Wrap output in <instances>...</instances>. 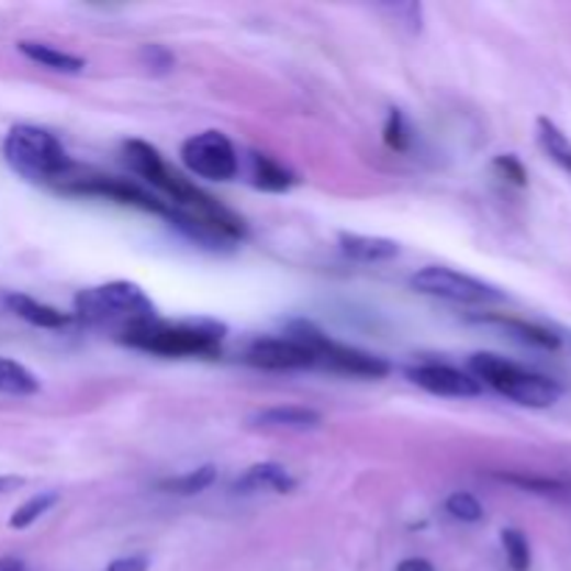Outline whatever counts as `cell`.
<instances>
[{
  "mask_svg": "<svg viewBox=\"0 0 571 571\" xmlns=\"http://www.w3.org/2000/svg\"><path fill=\"white\" fill-rule=\"evenodd\" d=\"M251 184L265 193H284L295 184V176L288 168L277 163V159L265 157V154H251Z\"/></svg>",
  "mask_w": 571,
  "mask_h": 571,
  "instance_id": "e0dca14e",
  "label": "cell"
},
{
  "mask_svg": "<svg viewBox=\"0 0 571 571\" xmlns=\"http://www.w3.org/2000/svg\"><path fill=\"white\" fill-rule=\"evenodd\" d=\"M391 12L396 18L404 20V25H410L413 31L422 29V7L418 3H404V7H391Z\"/></svg>",
  "mask_w": 571,
  "mask_h": 571,
  "instance_id": "83f0119b",
  "label": "cell"
},
{
  "mask_svg": "<svg viewBox=\"0 0 571 571\" xmlns=\"http://www.w3.org/2000/svg\"><path fill=\"white\" fill-rule=\"evenodd\" d=\"M179 157L190 173L210 181H232L240 170L237 148L223 132H201L187 137Z\"/></svg>",
  "mask_w": 571,
  "mask_h": 571,
  "instance_id": "52a82bcc",
  "label": "cell"
},
{
  "mask_svg": "<svg viewBox=\"0 0 571 571\" xmlns=\"http://www.w3.org/2000/svg\"><path fill=\"white\" fill-rule=\"evenodd\" d=\"M248 422L257 429H293V433H304V429H318L324 418H321L318 410L288 404V407L259 410Z\"/></svg>",
  "mask_w": 571,
  "mask_h": 571,
  "instance_id": "7c38bea8",
  "label": "cell"
},
{
  "mask_svg": "<svg viewBox=\"0 0 571 571\" xmlns=\"http://www.w3.org/2000/svg\"><path fill=\"white\" fill-rule=\"evenodd\" d=\"M143 59L145 65L150 67V70H170L173 67V54H170L168 48H163V45H145L143 48Z\"/></svg>",
  "mask_w": 571,
  "mask_h": 571,
  "instance_id": "484cf974",
  "label": "cell"
},
{
  "mask_svg": "<svg viewBox=\"0 0 571 571\" xmlns=\"http://www.w3.org/2000/svg\"><path fill=\"white\" fill-rule=\"evenodd\" d=\"M295 488V477L282 463H254L235 480V493H290Z\"/></svg>",
  "mask_w": 571,
  "mask_h": 571,
  "instance_id": "8fae6325",
  "label": "cell"
},
{
  "mask_svg": "<svg viewBox=\"0 0 571 571\" xmlns=\"http://www.w3.org/2000/svg\"><path fill=\"white\" fill-rule=\"evenodd\" d=\"M72 310H76V318L85 324L121 326L123 332L157 318V307L148 293L137 282H126V279L79 290L72 299Z\"/></svg>",
  "mask_w": 571,
  "mask_h": 571,
  "instance_id": "7a4b0ae2",
  "label": "cell"
},
{
  "mask_svg": "<svg viewBox=\"0 0 571 571\" xmlns=\"http://www.w3.org/2000/svg\"><path fill=\"white\" fill-rule=\"evenodd\" d=\"M502 549H505V558L513 571H529L533 552H529V541L522 529H513V527L502 529Z\"/></svg>",
  "mask_w": 571,
  "mask_h": 571,
  "instance_id": "7402d4cb",
  "label": "cell"
},
{
  "mask_svg": "<svg viewBox=\"0 0 571 571\" xmlns=\"http://www.w3.org/2000/svg\"><path fill=\"white\" fill-rule=\"evenodd\" d=\"M0 571H25V563L20 558H0Z\"/></svg>",
  "mask_w": 571,
  "mask_h": 571,
  "instance_id": "f546056e",
  "label": "cell"
},
{
  "mask_svg": "<svg viewBox=\"0 0 571 571\" xmlns=\"http://www.w3.org/2000/svg\"><path fill=\"white\" fill-rule=\"evenodd\" d=\"M288 337H293L304 349L313 351L315 366L368 379H382L391 373V362L388 360H382V357L377 355H368V351L362 349H355V346H346V343L332 340L329 335H324V332H321L318 326L310 324V321H295V324H290Z\"/></svg>",
  "mask_w": 571,
  "mask_h": 571,
  "instance_id": "5b68a950",
  "label": "cell"
},
{
  "mask_svg": "<svg viewBox=\"0 0 571 571\" xmlns=\"http://www.w3.org/2000/svg\"><path fill=\"white\" fill-rule=\"evenodd\" d=\"M217 480V469L212 463L199 466V469H190L179 477H170V480L159 482L165 493H176V496H195V493L206 491L212 482Z\"/></svg>",
  "mask_w": 571,
  "mask_h": 571,
  "instance_id": "ffe728a7",
  "label": "cell"
},
{
  "mask_svg": "<svg viewBox=\"0 0 571 571\" xmlns=\"http://www.w3.org/2000/svg\"><path fill=\"white\" fill-rule=\"evenodd\" d=\"M3 157H7L9 168L23 176L25 181L51 187L56 193L76 173V163L70 159L61 139L56 134L45 132V128L29 126V123H20L7 134Z\"/></svg>",
  "mask_w": 571,
  "mask_h": 571,
  "instance_id": "6da1fadb",
  "label": "cell"
},
{
  "mask_svg": "<svg viewBox=\"0 0 571 571\" xmlns=\"http://www.w3.org/2000/svg\"><path fill=\"white\" fill-rule=\"evenodd\" d=\"M54 505H59V493H56V491L34 493L29 502H23V505H20L18 511L12 513V518H9V527H12V529H29L31 524L40 522V518H43L45 513H48Z\"/></svg>",
  "mask_w": 571,
  "mask_h": 571,
  "instance_id": "44dd1931",
  "label": "cell"
},
{
  "mask_svg": "<svg viewBox=\"0 0 571 571\" xmlns=\"http://www.w3.org/2000/svg\"><path fill=\"white\" fill-rule=\"evenodd\" d=\"M9 485H14V480H3V477H0V491H7Z\"/></svg>",
  "mask_w": 571,
  "mask_h": 571,
  "instance_id": "4dcf8cb0",
  "label": "cell"
},
{
  "mask_svg": "<svg viewBox=\"0 0 571 571\" xmlns=\"http://www.w3.org/2000/svg\"><path fill=\"white\" fill-rule=\"evenodd\" d=\"M482 324H491V326H500L502 332H507L511 337L516 340L527 343V346H536V349L544 351H555L560 346V337L555 332L544 329L538 324H529V321L522 318H511V315H482Z\"/></svg>",
  "mask_w": 571,
  "mask_h": 571,
  "instance_id": "5bb4252c",
  "label": "cell"
},
{
  "mask_svg": "<svg viewBox=\"0 0 571 571\" xmlns=\"http://www.w3.org/2000/svg\"><path fill=\"white\" fill-rule=\"evenodd\" d=\"M407 377L413 379V385L433 393V396L474 399L482 393V385L469 371H460V368L455 366H444V362H422V366L410 368Z\"/></svg>",
  "mask_w": 571,
  "mask_h": 571,
  "instance_id": "9c48e42d",
  "label": "cell"
},
{
  "mask_svg": "<svg viewBox=\"0 0 571 571\" xmlns=\"http://www.w3.org/2000/svg\"><path fill=\"white\" fill-rule=\"evenodd\" d=\"M493 170H496L502 179L511 181V184H527V170H524V165L518 163L516 157H511V154H502V157L493 159Z\"/></svg>",
  "mask_w": 571,
  "mask_h": 571,
  "instance_id": "d4e9b609",
  "label": "cell"
},
{
  "mask_svg": "<svg viewBox=\"0 0 571 571\" xmlns=\"http://www.w3.org/2000/svg\"><path fill=\"white\" fill-rule=\"evenodd\" d=\"M246 362L268 371H301V368H313V351L304 349L293 337H259L246 349Z\"/></svg>",
  "mask_w": 571,
  "mask_h": 571,
  "instance_id": "30bf717a",
  "label": "cell"
},
{
  "mask_svg": "<svg viewBox=\"0 0 571 571\" xmlns=\"http://www.w3.org/2000/svg\"><path fill=\"white\" fill-rule=\"evenodd\" d=\"M223 326L212 321H148V324L132 326L121 332V340L132 349L148 351L159 357H206L221 351Z\"/></svg>",
  "mask_w": 571,
  "mask_h": 571,
  "instance_id": "277c9868",
  "label": "cell"
},
{
  "mask_svg": "<svg viewBox=\"0 0 571 571\" xmlns=\"http://www.w3.org/2000/svg\"><path fill=\"white\" fill-rule=\"evenodd\" d=\"M3 304H7L18 318L36 326V329H61V326H67L72 321L70 313H61V310L43 304V301L31 299V295L25 293H7L3 295Z\"/></svg>",
  "mask_w": 571,
  "mask_h": 571,
  "instance_id": "4fadbf2b",
  "label": "cell"
},
{
  "mask_svg": "<svg viewBox=\"0 0 571 571\" xmlns=\"http://www.w3.org/2000/svg\"><path fill=\"white\" fill-rule=\"evenodd\" d=\"M446 513H449L455 522L477 524V522H482V516H485V507H482V502L477 500L474 493L455 491L449 500H446Z\"/></svg>",
  "mask_w": 571,
  "mask_h": 571,
  "instance_id": "603a6c76",
  "label": "cell"
},
{
  "mask_svg": "<svg viewBox=\"0 0 571 571\" xmlns=\"http://www.w3.org/2000/svg\"><path fill=\"white\" fill-rule=\"evenodd\" d=\"M396 571H435V566L424 558H404L396 566Z\"/></svg>",
  "mask_w": 571,
  "mask_h": 571,
  "instance_id": "f1b7e54d",
  "label": "cell"
},
{
  "mask_svg": "<svg viewBox=\"0 0 571 571\" xmlns=\"http://www.w3.org/2000/svg\"><path fill=\"white\" fill-rule=\"evenodd\" d=\"M469 373L480 385H488L491 391L522 404V407L547 410L552 404H558V399L563 396V388L555 379L544 377L538 371H529V368L505 360L500 355H491V351L471 355Z\"/></svg>",
  "mask_w": 571,
  "mask_h": 571,
  "instance_id": "3957f363",
  "label": "cell"
},
{
  "mask_svg": "<svg viewBox=\"0 0 571 571\" xmlns=\"http://www.w3.org/2000/svg\"><path fill=\"white\" fill-rule=\"evenodd\" d=\"M40 391V379L34 371L18 360L0 357V393L7 396H34Z\"/></svg>",
  "mask_w": 571,
  "mask_h": 571,
  "instance_id": "d6986e66",
  "label": "cell"
},
{
  "mask_svg": "<svg viewBox=\"0 0 571 571\" xmlns=\"http://www.w3.org/2000/svg\"><path fill=\"white\" fill-rule=\"evenodd\" d=\"M148 558L145 555H128V558H117L103 571H148Z\"/></svg>",
  "mask_w": 571,
  "mask_h": 571,
  "instance_id": "4316f807",
  "label": "cell"
},
{
  "mask_svg": "<svg viewBox=\"0 0 571 571\" xmlns=\"http://www.w3.org/2000/svg\"><path fill=\"white\" fill-rule=\"evenodd\" d=\"M340 248L346 257L357 259V262H388V259L399 257V243L388 240V237H371V235H340Z\"/></svg>",
  "mask_w": 571,
  "mask_h": 571,
  "instance_id": "9a60e30c",
  "label": "cell"
},
{
  "mask_svg": "<svg viewBox=\"0 0 571 571\" xmlns=\"http://www.w3.org/2000/svg\"><path fill=\"white\" fill-rule=\"evenodd\" d=\"M59 193L65 195H92V199H107L114 204L123 206H137L143 212H154V215L170 217V206L165 204L159 195L148 193L145 187L134 184L128 179H117V176H90V173H76L67 179V184L61 187Z\"/></svg>",
  "mask_w": 571,
  "mask_h": 571,
  "instance_id": "ba28073f",
  "label": "cell"
},
{
  "mask_svg": "<svg viewBox=\"0 0 571 571\" xmlns=\"http://www.w3.org/2000/svg\"><path fill=\"white\" fill-rule=\"evenodd\" d=\"M18 48L25 59L34 61V65H40V67H45V70L76 76V72H81L87 67V61L81 59V56H72V54H67V51L54 48V45H48V43H20Z\"/></svg>",
  "mask_w": 571,
  "mask_h": 571,
  "instance_id": "2e32d148",
  "label": "cell"
},
{
  "mask_svg": "<svg viewBox=\"0 0 571 571\" xmlns=\"http://www.w3.org/2000/svg\"><path fill=\"white\" fill-rule=\"evenodd\" d=\"M410 288L415 293L451 301V304H496V301L505 299L493 284L469 277V273L451 271V268H444V265L418 268L410 277Z\"/></svg>",
  "mask_w": 571,
  "mask_h": 571,
  "instance_id": "8992f818",
  "label": "cell"
},
{
  "mask_svg": "<svg viewBox=\"0 0 571 571\" xmlns=\"http://www.w3.org/2000/svg\"><path fill=\"white\" fill-rule=\"evenodd\" d=\"M385 145L391 150H407L410 148V128L404 123V114L399 109H391L385 123Z\"/></svg>",
  "mask_w": 571,
  "mask_h": 571,
  "instance_id": "cb8c5ba5",
  "label": "cell"
},
{
  "mask_svg": "<svg viewBox=\"0 0 571 571\" xmlns=\"http://www.w3.org/2000/svg\"><path fill=\"white\" fill-rule=\"evenodd\" d=\"M536 137H538V145L544 148V154H547L560 170H566V173L571 176V139L566 137L563 128L555 126L549 117H538Z\"/></svg>",
  "mask_w": 571,
  "mask_h": 571,
  "instance_id": "ac0fdd59",
  "label": "cell"
}]
</instances>
